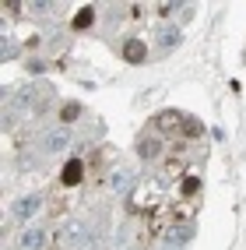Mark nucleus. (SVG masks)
<instances>
[{
    "label": "nucleus",
    "mask_w": 246,
    "mask_h": 250,
    "mask_svg": "<svg viewBox=\"0 0 246 250\" xmlns=\"http://www.w3.org/2000/svg\"><path fill=\"white\" fill-rule=\"evenodd\" d=\"M49 247V232L28 226L25 232H18V250H46Z\"/></svg>",
    "instance_id": "nucleus-1"
},
{
    "label": "nucleus",
    "mask_w": 246,
    "mask_h": 250,
    "mask_svg": "<svg viewBox=\"0 0 246 250\" xmlns=\"http://www.w3.org/2000/svg\"><path fill=\"white\" fill-rule=\"evenodd\" d=\"M39 208H42V197L39 194H25V197H18V205H14V219L28 222L32 215H39Z\"/></svg>",
    "instance_id": "nucleus-2"
},
{
    "label": "nucleus",
    "mask_w": 246,
    "mask_h": 250,
    "mask_svg": "<svg viewBox=\"0 0 246 250\" xmlns=\"http://www.w3.org/2000/svg\"><path fill=\"white\" fill-rule=\"evenodd\" d=\"M67 243H71V250H95V232L88 226H71Z\"/></svg>",
    "instance_id": "nucleus-3"
},
{
    "label": "nucleus",
    "mask_w": 246,
    "mask_h": 250,
    "mask_svg": "<svg viewBox=\"0 0 246 250\" xmlns=\"http://www.w3.org/2000/svg\"><path fill=\"white\" fill-rule=\"evenodd\" d=\"M162 152V138H141L137 141V159L141 162H155Z\"/></svg>",
    "instance_id": "nucleus-4"
},
{
    "label": "nucleus",
    "mask_w": 246,
    "mask_h": 250,
    "mask_svg": "<svg viewBox=\"0 0 246 250\" xmlns=\"http://www.w3.org/2000/svg\"><path fill=\"white\" fill-rule=\"evenodd\" d=\"M144 57H148V46L141 39H127L123 42V60L127 63H144Z\"/></svg>",
    "instance_id": "nucleus-5"
},
{
    "label": "nucleus",
    "mask_w": 246,
    "mask_h": 250,
    "mask_svg": "<svg viewBox=\"0 0 246 250\" xmlns=\"http://www.w3.org/2000/svg\"><path fill=\"white\" fill-rule=\"evenodd\" d=\"M67 145H71V130L67 127H57V130L46 134V148H49V152H63Z\"/></svg>",
    "instance_id": "nucleus-6"
},
{
    "label": "nucleus",
    "mask_w": 246,
    "mask_h": 250,
    "mask_svg": "<svg viewBox=\"0 0 246 250\" xmlns=\"http://www.w3.org/2000/svg\"><path fill=\"white\" fill-rule=\"evenodd\" d=\"M81 176H85V162L81 159H71L67 166H63V183H67V187H74V183H81Z\"/></svg>",
    "instance_id": "nucleus-7"
},
{
    "label": "nucleus",
    "mask_w": 246,
    "mask_h": 250,
    "mask_svg": "<svg viewBox=\"0 0 246 250\" xmlns=\"http://www.w3.org/2000/svg\"><path fill=\"white\" fill-rule=\"evenodd\" d=\"M179 39H183V36H179V28H166L158 36V46L162 49H172V46H179Z\"/></svg>",
    "instance_id": "nucleus-8"
},
{
    "label": "nucleus",
    "mask_w": 246,
    "mask_h": 250,
    "mask_svg": "<svg viewBox=\"0 0 246 250\" xmlns=\"http://www.w3.org/2000/svg\"><path fill=\"white\" fill-rule=\"evenodd\" d=\"M190 236H193V226H179V229H176V236L166 240V247H169V243H172V247H183V243H190Z\"/></svg>",
    "instance_id": "nucleus-9"
},
{
    "label": "nucleus",
    "mask_w": 246,
    "mask_h": 250,
    "mask_svg": "<svg viewBox=\"0 0 246 250\" xmlns=\"http://www.w3.org/2000/svg\"><path fill=\"white\" fill-rule=\"evenodd\" d=\"M92 21H95V11H92V7H85V11L74 14V28H88Z\"/></svg>",
    "instance_id": "nucleus-10"
},
{
    "label": "nucleus",
    "mask_w": 246,
    "mask_h": 250,
    "mask_svg": "<svg viewBox=\"0 0 246 250\" xmlns=\"http://www.w3.org/2000/svg\"><path fill=\"white\" fill-rule=\"evenodd\" d=\"M109 183H113V190H116V194H123V190L130 187V173H123V169H120V173H116V176H113Z\"/></svg>",
    "instance_id": "nucleus-11"
},
{
    "label": "nucleus",
    "mask_w": 246,
    "mask_h": 250,
    "mask_svg": "<svg viewBox=\"0 0 246 250\" xmlns=\"http://www.w3.org/2000/svg\"><path fill=\"white\" fill-rule=\"evenodd\" d=\"M60 116H63V124H74L77 116H81V106H77V103H67V106H63V113H60Z\"/></svg>",
    "instance_id": "nucleus-12"
},
{
    "label": "nucleus",
    "mask_w": 246,
    "mask_h": 250,
    "mask_svg": "<svg viewBox=\"0 0 246 250\" xmlns=\"http://www.w3.org/2000/svg\"><path fill=\"white\" fill-rule=\"evenodd\" d=\"M183 134L187 138H197V134H201V124H197V120H183Z\"/></svg>",
    "instance_id": "nucleus-13"
},
{
    "label": "nucleus",
    "mask_w": 246,
    "mask_h": 250,
    "mask_svg": "<svg viewBox=\"0 0 246 250\" xmlns=\"http://www.w3.org/2000/svg\"><path fill=\"white\" fill-rule=\"evenodd\" d=\"M179 7H187V4H162V7H158V11H162V14H166V18H169V14H176V11H179Z\"/></svg>",
    "instance_id": "nucleus-14"
}]
</instances>
